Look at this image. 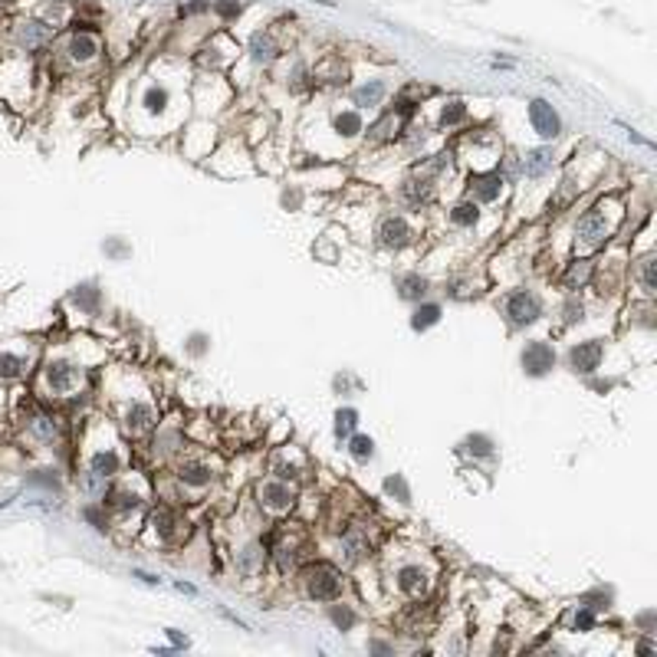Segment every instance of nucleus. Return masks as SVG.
<instances>
[{
	"instance_id": "12",
	"label": "nucleus",
	"mask_w": 657,
	"mask_h": 657,
	"mask_svg": "<svg viewBox=\"0 0 657 657\" xmlns=\"http://www.w3.org/2000/svg\"><path fill=\"white\" fill-rule=\"evenodd\" d=\"M378 240L385 247H404V243L411 240V224L404 217H385L378 227Z\"/></svg>"
},
{
	"instance_id": "5",
	"label": "nucleus",
	"mask_w": 657,
	"mask_h": 657,
	"mask_svg": "<svg viewBox=\"0 0 657 657\" xmlns=\"http://www.w3.org/2000/svg\"><path fill=\"white\" fill-rule=\"evenodd\" d=\"M503 312H507V319L513 325H530V323H536V319L542 316V306H539V300H536L532 293L516 289V293H509L507 300H503Z\"/></svg>"
},
{
	"instance_id": "27",
	"label": "nucleus",
	"mask_w": 657,
	"mask_h": 657,
	"mask_svg": "<svg viewBox=\"0 0 657 657\" xmlns=\"http://www.w3.org/2000/svg\"><path fill=\"white\" fill-rule=\"evenodd\" d=\"M477 217H480V210H477V204H473V201L457 204V208H454V214H450V220H454L457 227H473V224H477Z\"/></svg>"
},
{
	"instance_id": "19",
	"label": "nucleus",
	"mask_w": 657,
	"mask_h": 657,
	"mask_svg": "<svg viewBox=\"0 0 657 657\" xmlns=\"http://www.w3.org/2000/svg\"><path fill=\"white\" fill-rule=\"evenodd\" d=\"M404 197H408L411 204H424V201H431V197H434V185L415 174V178H408V181H404Z\"/></svg>"
},
{
	"instance_id": "15",
	"label": "nucleus",
	"mask_w": 657,
	"mask_h": 657,
	"mask_svg": "<svg viewBox=\"0 0 657 657\" xmlns=\"http://www.w3.org/2000/svg\"><path fill=\"white\" fill-rule=\"evenodd\" d=\"M66 53H70L72 63H89L99 53V40L93 33H72L70 43H66Z\"/></svg>"
},
{
	"instance_id": "26",
	"label": "nucleus",
	"mask_w": 657,
	"mask_h": 657,
	"mask_svg": "<svg viewBox=\"0 0 657 657\" xmlns=\"http://www.w3.org/2000/svg\"><path fill=\"white\" fill-rule=\"evenodd\" d=\"M398 289H401L404 300H421V296H424V289H427V279L415 277V273H408V277L398 279Z\"/></svg>"
},
{
	"instance_id": "23",
	"label": "nucleus",
	"mask_w": 657,
	"mask_h": 657,
	"mask_svg": "<svg viewBox=\"0 0 657 657\" xmlns=\"http://www.w3.org/2000/svg\"><path fill=\"white\" fill-rule=\"evenodd\" d=\"M250 53H254L256 63H273V59H277V43H273V36L256 33V36H254V47H250Z\"/></svg>"
},
{
	"instance_id": "6",
	"label": "nucleus",
	"mask_w": 657,
	"mask_h": 657,
	"mask_svg": "<svg viewBox=\"0 0 657 657\" xmlns=\"http://www.w3.org/2000/svg\"><path fill=\"white\" fill-rule=\"evenodd\" d=\"M256 500H260V507H263L266 513H286V509H293V503H296V493H293V486L283 484V480H266V484L256 486Z\"/></svg>"
},
{
	"instance_id": "28",
	"label": "nucleus",
	"mask_w": 657,
	"mask_h": 657,
	"mask_svg": "<svg viewBox=\"0 0 657 657\" xmlns=\"http://www.w3.org/2000/svg\"><path fill=\"white\" fill-rule=\"evenodd\" d=\"M440 319V306H434V302H427V306H421V309L415 312V319H411V325L415 329H427V325H434Z\"/></svg>"
},
{
	"instance_id": "1",
	"label": "nucleus",
	"mask_w": 657,
	"mask_h": 657,
	"mask_svg": "<svg viewBox=\"0 0 657 657\" xmlns=\"http://www.w3.org/2000/svg\"><path fill=\"white\" fill-rule=\"evenodd\" d=\"M618 224H621V204H618V201H601L598 208L588 210L585 217L578 220L575 254L588 256V254H595V250H601V247L608 243L611 233L618 231Z\"/></svg>"
},
{
	"instance_id": "24",
	"label": "nucleus",
	"mask_w": 657,
	"mask_h": 657,
	"mask_svg": "<svg viewBox=\"0 0 657 657\" xmlns=\"http://www.w3.org/2000/svg\"><path fill=\"white\" fill-rule=\"evenodd\" d=\"M335 132H339L342 139H355L358 132H362V116H358V112H342V116H335Z\"/></svg>"
},
{
	"instance_id": "22",
	"label": "nucleus",
	"mask_w": 657,
	"mask_h": 657,
	"mask_svg": "<svg viewBox=\"0 0 657 657\" xmlns=\"http://www.w3.org/2000/svg\"><path fill=\"white\" fill-rule=\"evenodd\" d=\"M549 168H552V151L549 148L530 151V158H526V174H530V178H539V174L549 171Z\"/></svg>"
},
{
	"instance_id": "4",
	"label": "nucleus",
	"mask_w": 657,
	"mask_h": 657,
	"mask_svg": "<svg viewBox=\"0 0 657 657\" xmlns=\"http://www.w3.org/2000/svg\"><path fill=\"white\" fill-rule=\"evenodd\" d=\"M43 385H47L49 398L70 394L82 385V369L72 365V362H49L47 369H43Z\"/></svg>"
},
{
	"instance_id": "32",
	"label": "nucleus",
	"mask_w": 657,
	"mask_h": 657,
	"mask_svg": "<svg viewBox=\"0 0 657 657\" xmlns=\"http://www.w3.org/2000/svg\"><path fill=\"white\" fill-rule=\"evenodd\" d=\"M164 105H168V89L151 86L148 93H145V109H148V112H162Z\"/></svg>"
},
{
	"instance_id": "13",
	"label": "nucleus",
	"mask_w": 657,
	"mask_h": 657,
	"mask_svg": "<svg viewBox=\"0 0 657 657\" xmlns=\"http://www.w3.org/2000/svg\"><path fill=\"white\" fill-rule=\"evenodd\" d=\"M500 194H503V178L500 174H480V178L470 181V197L480 201V204H493V201H500Z\"/></svg>"
},
{
	"instance_id": "18",
	"label": "nucleus",
	"mask_w": 657,
	"mask_h": 657,
	"mask_svg": "<svg viewBox=\"0 0 657 657\" xmlns=\"http://www.w3.org/2000/svg\"><path fill=\"white\" fill-rule=\"evenodd\" d=\"M17 40H20L26 49H33L49 40V26L40 24V20H24V24H17Z\"/></svg>"
},
{
	"instance_id": "2",
	"label": "nucleus",
	"mask_w": 657,
	"mask_h": 657,
	"mask_svg": "<svg viewBox=\"0 0 657 657\" xmlns=\"http://www.w3.org/2000/svg\"><path fill=\"white\" fill-rule=\"evenodd\" d=\"M302 588L316 601H335L342 595V575L329 562H312L302 569Z\"/></svg>"
},
{
	"instance_id": "30",
	"label": "nucleus",
	"mask_w": 657,
	"mask_h": 657,
	"mask_svg": "<svg viewBox=\"0 0 657 657\" xmlns=\"http://www.w3.org/2000/svg\"><path fill=\"white\" fill-rule=\"evenodd\" d=\"M637 277H641V286H644V293L651 296V293H654V286H657V283H654V256H651V254H647L644 260L637 263Z\"/></svg>"
},
{
	"instance_id": "7",
	"label": "nucleus",
	"mask_w": 657,
	"mask_h": 657,
	"mask_svg": "<svg viewBox=\"0 0 657 657\" xmlns=\"http://www.w3.org/2000/svg\"><path fill=\"white\" fill-rule=\"evenodd\" d=\"M394 585H398V592L401 595H408V598H421V595H427L431 592V572L427 569H421V565H401L398 569V575H394Z\"/></svg>"
},
{
	"instance_id": "25",
	"label": "nucleus",
	"mask_w": 657,
	"mask_h": 657,
	"mask_svg": "<svg viewBox=\"0 0 657 657\" xmlns=\"http://www.w3.org/2000/svg\"><path fill=\"white\" fill-rule=\"evenodd\" d=\"M588 277H592V263H588V260H575V263L569 266V273H565V286L569 289L585 286Z\"/></svg>"
},
{
	"instance_id": "17",
	"label": "nucleus",
	"mask_w": 657,
	"mask_h": 657,
	"mask_svg": "<svg viewBox=\"0 0 657 657\" xmlns=\"http://www.w3.org/2000/svg\"><path fill=\"white\" fill-rule=\"evenodd\" d=\"M178 480L185 486H208L210 480H214V470L201 461H185L178 467Z\"/></svg>"
},
{
	"instance_id": "35",
	"label": "nucleus",
	"mask_w": 657,
	"mask_h": 657,
	"mask_svg": "<svg viewBox=\"0 0 657 657\" xmlns=\"http://www.w3.org/2000/svg\"><path fill=\"white\" fill-rule=\"evenodd\" d=\"M332 621L339 624V628H348V624L355 621V615H352L348 608H335V611H332Z\"/></svg>"
},
{
	"instance_id": "36",
	"label": "nucleus",
	"mask_w": 657,
	"mask_h": 657,
	"mask_svg": "<svg viewBox=\"0 0 657 657\" xmlns=\"http://www.w3.org/2000/svg\"><path fill=\"white\" fill-rule=\"evenodd\" d=\"M214 10L224 13V17H233V13H240V0H227V3H214Z\"/></svg>"
},
{
	"instance_id": "37",
	"label": "nucleus",
	"mask_w": 657,
	"mask_h": 657,
	"mask_svg": "<svg viewBox=\"0 0 657 657\" xmlns=\"http://www.w3.org/2000/svg\"><path fill=\"white\" fill-rule=\"evenodd\" d=\"M572 624H575V628H582V631H588V628L595 624V618H592V611H578L575 621H572Z\"/></svg>"
},
{
	"instance_id": "14",
	"label": "nucleus",
	"mask_w": 657,
	"mask_h": 657,
	"mask_svg": "<svg viewBox=\"0 0 657 657\" xmlns=\"http://www.w3.org/2000/svg\"><path fill=\"white\" fill-rule=\"evenodd\" d=\"M569 362H572V369H575V371L588 375V371H595L601 365V346H598V342H582V346L572 348Z\"/></svg>"
},
{
	"instance_id": "8",
	"label": "nucleus",
	"mask_w": 657,
	"mask_h": 657,
	"mask_svg": "<svg viewBox=\"0 0 657 657\" xmlns=\"http://www.w3.org/2000/svg\"><path fill=\"white\" fill-rule=\"evenodd\" d=\"M530 122L539 132V139H555L562 132V118H559V112L546 99H532L530 102Z\"/></svg>"
},
{
	"instance_id": "34",
	"label": "nucleus",
	"mask_w": 657,
	"mask_h": 657,
	"mask_svg": "<svg viewBox=\"0 0 657 657\" xmlns=\"http://www.w3.org/2000/svg\"><path fill=\"white\" fill-rule=\"evenodd\" d=\"M463 118H467V109H463V102H450V109H444L440 122H444V125H457V122H463Z\"/></svg>"
},
{
	"instance_id": "29",
	"label": "nucleus",
	"mask_w": 657,
	"mask_h": 657,
	"mask_svg": "<svg viewBox=\"0 0 657 657\" xmlns=\"http://www.w3.org/2000/svg\"><path fill=\"white\" fill-rule=\"evenodd\" d=\"M24 371V358L10 355V352H0V378H17Z\"/></svg>"
},
{
	"instance_id": "20",
	"label": "nucleus",
	"mask_w": 657,
	"mask_h": 657,
	"mask_svg": "<svg viewBox=\"0 0 657 657\" xmlns=\"http://www.w3.org/2000/svg\"><path fill=\"white\" fill-rule=\"evenodd\" d=\"M385 93H388V86L381 79L369 82V86H362V89H355V105H362V109H369V105H378L381 99H385Z\"/></svg>"
},
{
	"instance_id": "33",
	"label": "nucleus",
	"mask_w": 657,
	"mask_h": 657,
	"mask_svg": "<svg viewBox=\"0 0 657 657\" xmlns=\"http://www.w3.org/2000/svg\"><path fill=\"white\" fill-rule=\"evenodd\" d=\"M352 457H358V461H369L371 450H375V444H371V438H352Z\"/></svg>"
},
{
	"instance_id": "3",
	"label": "nucleus",
	"mask_w": 657,
	"mask_h": 657,
	"mask_svg": "<svg viewBox=\"0 0 657 657\" xmlns=\"http://www.w3.org/2000/svg\"><path fill=\"white\" fill-rule=\"evenodd\" d=\"M306 546H309L306 530L296 526V523H286V526L277 532V539H273V559H277L279 572H289L293 565L300 562L302 552H306Z\"/></svg>"
},
{
	"instance_id": "21",
	"label": "nucleus",
	"mask_w": 657,
	"mask_h": 657,
	"mask_svg": "<svg viewBox=\"0 0 657 657\" xmlns=\"http://www.w3.org/2000/svg\"><path fill=\"white\" fill-rule=\"evenodd\" d=\"M401 125H404V112H401V116H394V112H392V116H385V118L378 122V125L371 128V135H369V139H371V141L394 139V135H398V128H401Z\"/></svg>"
},
{
	"instance_id": "16",
	"label": "nucleus",
	"mask_w": 657,
	"mask_h": 657,
	"mask_svg": "<svg viewBox=\"0 0 657 657\" xmlns=\"http://www.w3.org/2000/svg\"><path fill=\"white\" fill-rule=\"evenodd\" d=\"M26 431H30V434H33L36 440H43V444H49V440L56 438L59 424H56V417L47 415V411H30V417H26Z\"/></svg>"
},
{
	"instance_id": "10",
	"label": "nucleus",
	"mask_w": 657,
	"mask_h": 657,
	"mask_svg": "<svg viewBox=\"0 0 657 657\" xmlns=\"http://www.w3.org/2000/svg\"><path fill=\"white\" fill-rule=\"evenodd\" d=\"M128 421H125V427H128V434L132 438H139V434H148L151 427H155V408H151L148 401H132V408H128Z\"/></svg>"
},
{
	"instance_id": "31",
	"label": "nucleus",
	"mask_w": 657,
	"mask_h": 657,
	"mask_svg": "<svg viewBox=\"0 0 657 657\" xmlns=\"http://www.w3.org/2000/svg\"><path fill=\"white\" fill-rule=\"evenodd\" d=\"M355 421H358V415L352 411V408L339 411V415H335V434H339V438H348V434L355 431Z\"/></svg>"
},
{
	"instance_id": "9",
	"label": "nucleus",
	"mask_w": 657,
	"mask_h": 657,
	"mask_svg": "<svg viewBox=\"0 0 657 657\" xmlns=\"http://www.w3.org/2000/svg\"><path fill=\"white\" fill-rule=\"evenodd\" d=\"M552 365H555V355L546 342H532V346H526V352H523V369L530 371V375H546Z\"/></svg>"
},
{
	"instance_id": "11",
	"label": "nucleus",
	"mask_w": 657,
	"mask_h": 657,
	"mask_svg": "<svg viewBox=\"0 0 657 657\" xmlns=\"http://www.w3.org/2000/svg\"><path fill=\"white\" fill-rule=\"evenodd\" d=\"M266 562V552L260 542H247V546H240L237 552H233V565H237V572H243V575H256L260 569H263Z\"/></svg>"
}]
</instances>
